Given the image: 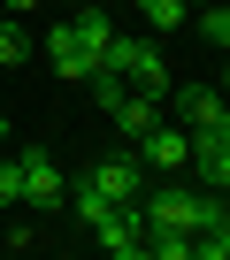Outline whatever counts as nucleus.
<instances>
[{
  "label": "nucleus",
  "mask_w": 230,
  "mask_h": 260,
  "mask_svg": "<svg viewBox=\"0 0 230 260\" xmlns=\"http://www.w3.org/2000/svg\"><path fill=\"white\" fill-rule=\"evenodd\" d=\"M192 260H230V207H222V214L192 237Z\"/></svg>",
  "instance_id": "11"
},
{
  "label": "nucleus",
  "mask_w": 230,
  "mask_h": 260,
  "mask_svg": "<svg viewBox=\"0 0 230 260\" xmlns=\"http://www.w3.org/2000/svg\"><path fill=\"white\" fill-rule=\"evenodd\" d=\"M84 8H115V0H84Z\"/></svg>",
  "instance_id": "18"
},
{
  "label": "nucleus",
  "mask_w": 230,
  "mask_h": 260,
  "mask_svg": "<svg viewBox=\"0 0 230 260\" xmlns=\"http://www.w3.org/2000/svg\"><path fill=\"white\" fill-rule=\"evenodd\" d=\"M0 146H8V115H0Z\"/></svg>",
  "instance_id": "17"
},
{
  "label": "nucleus",
  "mask_w": 230,
  "mask_h": 260,
  "mask_svg": "<svg viewBox=\"0 0 230 260\" xmlns=\"http://www.w3.org/2000/svg\"><path fill=\"white\" fill-rule=\"evenodd\" d=\"M138 214H146V237H199L215 214H222V199L199 184H154V191H138Z\"/></svg>",
  "instance_id": "2"
},
{
  "label": "nucleus",
  "mask_w": 230,
  "mask_h": 260,
  "mask_svg": "<svg viewBox=\"0 0 230 260\" xmlns=\"http://www.w3.org/2000/svg\"><path fill=\"white\" fill-rule=\"evenodd\" d=\"M107 115H115V130H123V138L138 146V138H146V130L161 122V100H146V92H123V100H115Z\"/></svg>",
  "instance_id": "9"
},
{
  "label": "nucleus",
  "mask_w": 230,
  "mask_h": 260,
  "mask_svg": "<svg viewBox=\"0 0 230 260\" xmlns=\"http://www.w3.org/2000/svg\"><path fill=\"white\" fill-rule=\"evenodd\" d=\"M192 16H199V39L230 54V8H222V0H199V8H192Z\"/></svg>",
  "instance_id": "12"
},
{
  "label": "nucleus",
  "mask_w": 230,
  "mask_h": 260,
  "mask_svg": "<svg viewBox=\"0 0 230 260\" xmlns=\"http://www.w3.org/2000/svg\"><path fill=\"white\" fill-rule=\"evenodd\" d=\"M8 207H23V169L0 161V214H8Z\"/></svg>",
  "instance_id": "14"
},
{
  "label": "nucleus",
  "mask_w": 230,
  "mask_h": 260,
  "mask_svg": "<svg viewBox=\"0 0 230 260\" xmlns=\"http://www.w3.org/2000/svg\"><path fill=\"white\" fill-rule=\"evenodd\" d=\"M138 23L146 31H177V23H192V0H138Z\"/></svg>",
  "instance_id": "10"
},
{
  "label": "nucleus",
  "mask_w": 230,
  "mask_h": 260,
  "mask_svg": "<svg viewBox=\"0 0 230 260\" xmlns=\"http://www.w3.org/2000/svg\"><path fill=\"white\" fill-rule=\"evenodd\" d=\"M222 8H230V0H222Z\"/></svg>",
  "instance_id": "21"
},
{
  "label": "nucleus",
  "mask_w": 230,
  "mask_h": 260,
  "mask_svg": "<svg viewBox=\"0 0 230 260\" xmlns=\"http://www.w3.org/2000/svg\"><path fill=\"white\" fill-rule=\"evenodd\" d=\"M138 161H146L154 176H184V169H192V130L161 115V122L146 130V138H138Z\"/></svg>",
  "instance_id": "5"
},
{
  "label": "nucleus",
  "mask_w": 230,
  "mask_h": 260,
  "mask_svg": "<svg viewBox=\"0 0 230 260\" xmlns=\"http://www.w3.org/2000/svg\"><path fill=\"white\" fill-rule=\"evenodd\" d=\"M0 245H8V252H31V245H39V222H16V230H0Z\"/></svg>",
  "instance_id": "16"
},
{
  "label": "nucleus",
  "mask_w": 230,
  "mask_h": 260,
  "mask_svg": "<svg viewBox=\"0 0 230 260\" xmlns=\"http://www.w3.org/2000/svg\"><path fill=\"white\" fill-rule=\"evenodd\" d=\"M192 8H199V0H192Z\"/></svg>",
  "instance_id": "22"
},
{
  "label": "nucleus",
  "mask_w": 230,
  "mask_h": 260,
  "mask_svg": "<svg viewBox=\"0 0 230 260\" xmlns=\"http://www.w3.org/2000/svg\"><path fill=\"white\" fill-rule=\"evenodd\" d=\"M0 23H8V0H0Z\"/></svg>",
  "instance_id": "20"
},
{
  "label": "nucleus",
  "mask_w": 230,
  "mask_h": 260,
  "mask_svg": "<svg viewBox=\"0 0 230 260\" xmlns=\"http://www.w3.org/2000/svg\"><path fill=\"white\" fill-rule=\"evenodd\" d=\"M154 260H192V237H146Z\"/></svg>",
  "instance_id": "15"
},
{
  "label": "nucleus",
  "mask_w": 230,
  "mask_h": 260,
  "mask_svg": "<svg viewBox=\"0 0 230 260\" xmlns=\"http://www.w3.org/2000/svg\"><path fill=\"white\" fill-rule=\"evenodd\" d=\"M16 61H31V39H23V23L8 16V23H0V69H16Z\"/></svg>",
  "instance_id": "13"
},
{
  "label": "nucleus",
  "mask_w": 230,
  "mask_h": 260,
  "mask_svg": "<svg viewBox=\"0 0 230 260\" xmlns=\"http://www.w3.org/2000/svg\"><path fill=\"white\" fill-rule=\"evenodd\" d=\"M222 100H230V69H222Z\"/></svg>",
  "instance_id": "19"
},
{
  "label": "nucleus",
  "mask_w": 230,
  "mask_h": 260,
  "mask_svg": "<svg viewBox=\"0 0 230 260\" xmlns=\"http://www.w3.org/2000/svg\"><path fill=\"white\" fill-rule=\"evenodd\" d=\"M100 69H115V77H123L131 92H146V100H169V61H161V46L138 39V31H115L107 54H100Z\"/></svg>",
  "instance_id": "3"
},
{
  "label": "nucleus",
  "mask_w": 230,
  "mask_h": 260,
  "mask_svg": "<svg viewBox=\"0 0 230 260\" xmlns=\"http://www.w3.org/2000/svg\"><path fill=\"white\" fill-rule=\"evenodd\" d=\"M107 39H115L107 8H77L69 23H54V31H46V61H54V77H62V84H84V77L100 69Z\"/></svg>",
  "instance_id": "1"
},
{
  "label": "nucleus",
  "mask_w": 230,
  "mask_h": 260,
  "mask_svg": "<svg viewBox=\"0 0 230 260\" xmlns=\"http://www.w3.org/2000/svg\"><path fill=\"white\" fill-rule=\"evenodd\" d=\"M16 169H23V207H31V214L69 207V176H62V161H54L46 146H23V153H16Z\"/></svg>",
  "instance_id": "4"
},
{
  "label": "nucleus",
  "mask_w": 230,
  "mask_h": 260,
  "mask_svg": "<svg viewBox=\"0 0 230 260\" xmlns=\"http://www.w3.org/2000/svg\"><path fill=\"white\" fill-rule=\"evenodd\" d=\"M84 184H92L107 207H138V191H146V184H138V153H107V161H92Z\"/></svg>",
  "instance_id": "6"
},
{
  "label": "nucleus",
  "mask_w": 230,
  "mask_h": 260,
  "mask_svg": "<svg viewBox=\"0 0 230 260\" xmlns=\"http://www.w3.org/2000/svg\"><path fill=\"white\" fill-rule=\"evenodd\" d=\"M92 237H100V252H115V260H138V252H146V214H138V207H107V214L92 222Z\"/></svg>",
  "instance_id": "7"
},
{
  "label": "nucleus",
  "mask_w": 230,
  "mask_h": 260,
  "mask_svg": "<svg viewBox=\"0 0 230 260\" xmlns=\"http://www.w3.org/2000/svg\"><path fill=\"white\" fill-rule=\"evenodd\" d=\"M169 107H177L184 130H215L230 100H222V84H169Z\"/></svg>",
  "instance_id": "8"
}]
</instances>
